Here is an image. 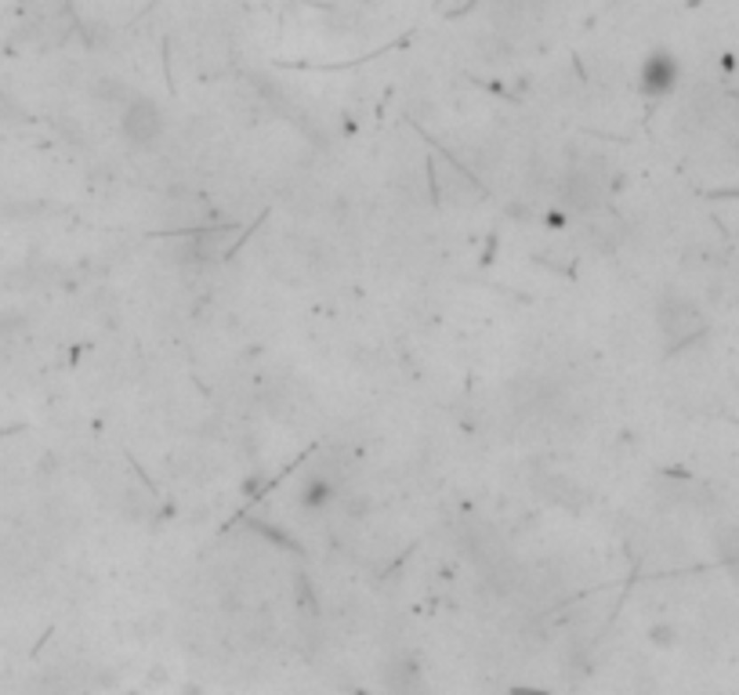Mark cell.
Segmentation results:
<instances>
[{
  "instance_id": "obj_2",
  "label": "cell",
  "mask_w": 739,
  "mask_h": 695,
  "mask_svg": "<svg viewBox=\"0 0 739 695\" xmlns=\"http://www.w3.org/2000/svg\"><path fill=\"white\" fill-rule=\"evenodd\" d=\"M674 80H678V66L671 55H653L645 62V73H641L645 91H667V87H674Z\"/></svg>"
},
{
  "instance_id": "obj_1",
  "label": "cell",
  "mask_w": 739,
  "mask_h": 695,
  "mask_svg": "<svg viewBox=\"0 0 739 695\" xmlns=\"http://www.w3.org/2000/svg\"><path fill=\"white\" fill-rule=\"evenodd\" d=\"M123 134L134 146H153L163 134V116L149 99H131L123 109Z\"/></svg>"
}]
</instances>
